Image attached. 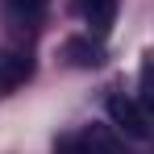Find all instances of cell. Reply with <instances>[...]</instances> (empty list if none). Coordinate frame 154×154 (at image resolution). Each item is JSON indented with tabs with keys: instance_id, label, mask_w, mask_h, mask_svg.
Segmentation results:
<instances>
[{
	"instance_id": "4",
	"label": "cell",
	"mask_w": 154,
	"mask_h": 154,
	"mask_svg": "<svg viewBox=\"0 0 154 154\" xmlns=\"http://www.w3.org/2000/svg\"><path fill=\"white\" fill-rule=\"evenodd\" d=\"M46 4L50 0H8V13H13L17 25H38L42 13H46Z\"/></svg>"
},
{
	"instance_id": "6",
	"label": "cell",
	"mask_w": 154,
	"mask_h": 154,
	"mask_svg": "<svg viewBox=\"0 0 154 154\" xmlns=\"http://www.w3.org/2000/svg\"><path fill=\"white\" fill-rule=\"evenodd\" d=\"M137 104H142V112L154 121V58L142 67V92H137Z\"/></svg>"
},
{
	"instance_id": "2",
	"label": "cell",
	"mask_w": 154,
	"mask_h": 154,
	"mask_svg": "<svg viewBox=\"0 0 154 154\" xmlns=\"http://www.w3.org/2000/svg\"><path fill=\"white\" fill-rule=\"evenodd\" d=\"M79 4V17L96 33H108L112 29V17H117V0H75Z\"/></svg>"
},
{
	"instance_id": "1",
	"label": "cell",
	"mask_w": 154,
	"mask_h": 154,
	"mask_svg": "<svg viewBox=\"0 0 154 154\" xmlns=\"http://www.w3.org/2000/svg\"><path fill=\"white\" fill-rule=\"evenodd\" d=\"M108 117H112V125L121 129V133L137 137V142L150 133V117L142 112V104H137V100H125L121 92H117V96H108Z\"/></svg>"
},
{
	"instance_id": "5",
	"label": "cell",
	"mask_w": 154,
	"mask_h": 154,
	"mask_svg": "<svg viewBox=\"0 0 154 154\" xmlns=\"http://www.w3.org/2000/svg\"><path fill=\"white\" fill-rule=\"evenodd\" d=\"M29 75V58L21 54H0V88H13Z\"/></svg>"
},
{
	"instance_id": "3",
	"label": "cell",
	"mask_w": 154,
	"mask_h": 154,
	"mask_svg": "<svg viewBox=\"0 0 154 154\" xmlns=\"http://www.w3.org/2000/svg\"><path fill=\"white\" fill-rule=\"evenodd\" d=\"M67 154H117V142H112L104 129H88V133H83Z\"/></svg>"
}]
</instances>
